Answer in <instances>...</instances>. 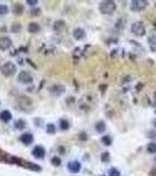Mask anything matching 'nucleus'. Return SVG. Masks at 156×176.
<instances>
[{"label": "nucleus", "mask_w": 156, "mask_h": 176, "mask_svg": "<svg viewBox=\"0 0 156 176\" xmlns=\"http://www.w3.org/2000/svg\"><path fill=\"white\" fill-rule=\"evenodd\" d=\"M68 169L71 170L72 173H79L80 169H81V164H80L78 161L69 162V164H68Z\"/></svg>", "instance_id": "9"}, {"label": "nucleus", "mask_w": 156, "mask_h": 176, "mask_svg": "<svg viewBox=\"0 0 156 176\" xmlns=\"http://www.w3.org/2000/svg\"><path fill=\"white\" fill-rule=\"evenodd\" d=\"M15 71H17V67L12 62H6L5 65L1 67V73L5 76H12L14 73H15Z\"/></svg>", "instance_id": "2"}, {"label": "nucleus", "mask_w": 156, "mask_h": 176, "mask_svg": "<svg viewBox=\"0 0 156 176\" xmlns=\"http://www.w3.org/2000/svg\"><path fill=\"white\" fill-rule=\"evenodd\" d=\"M81 139H82V140H86V139H87V137H86V134H85V133L80 134V140H81Z\"/></svg>", "instance_id": "29"}, {"label": "nucleus", "mask_w": 156, "mask_h": 176, "mask_svg": "<svg viewBox=\"0 0 156 176\" xmlns=\"http://www.w3.org/2000/svg\"><path fill=\"white\" fill-rule=\"evenodd\" d=\"M104 129H106V124H104V122H98L96 123V131H99V133H102V131H104Z\"/></svg>", "instance_id": "16"}, {"label": "nucleus", "mask_w": 156, "mask_h": 176, "mask_svg": "<svg viewBox=\"0 0 156 176\" xmlns=\"http://www.w3.org/2000/svg\"><path fill=\"white\" fill-rule=\"evenodd\" d=\"M60 128H61L62 131H67V129L69 128V122H68L67 120H61V121H60Z\"/></svg>", "instance_id": "15"}, {"label": "nucleus", "mask_w": 156, "mask_h": 176, "mask_svg": "<svg viewBox=\"0 0 156 176\" xmlns=\"http://www.w3.org/2000/svg\"><path fill=\"white\" fill-rule=\"evenodd\" d=\"M27 167H29L31 169H35V170H40V167H38V166H33V163H26Z\"/></svg>", "instance_id": "26"}, {"label": "nucleus", "mask_w": 156, "mask_h": 176, "mask_svg": "<svg viewBox=\"0 0 156 176\" xmlns=\"http://www.w3.org/2000/svg\"><path fill=\"white\" fill-rule=\"evenodd\" d=\"M49 92L52 93L53 95L59 96V95H61L62 93H65V87L61 85H53L52 87L49 88Z\"/></svg>", "instance_id": "7"}, {"label": "nucleus", "mask_w": 156, "mask_h": 176, "mask_svg": "<svg viewBox=\"0 0 156 176\" xmlns=\"http://www.w3.org/2000/svg\"><path fill=\"white\" fill-rule=\"evenodd\" d=\"M22 11H24V7H22V5H20V4H14V6H13L14 14L20 15V14L22 13Z\"/></svg>", "instance_id": "14"}, {"label": "nucleus", "mask_w": 156, "mask_h": 176, "mask_svg": "<svg viewBox=\"0 0 156 176\" xmlns=\"http://www.w3.org/2000/svg\"><path fill=\"white\" fill-rule=\"evenodd\" d=\"M47 133H48V134H54V133H55V126L52 123L48 124V126H47Z\"/></svg>", "instance_id": "22"}, {"label": "nucleus", "mask_w": 156, "mask_h": 176, "mask_svg": "<svg viewBox=\"0 0 156 176\" xmlns=\"http://www.w3.org/2000/svg\"><path fill=\"white\" fill-rule=\"evenodd\" d=\"M8 12V7L6 5H0V15H5Z\"/></svg>", "instance_id": "21"}, {"label": "nucleus", "mask_w": 156, "mask_h": 176, "mask_svg": "<svg viewBox=\"0 0 156 176\" xmlns=\"http://www.w3.org/2000/svg\"><path fill=\"white\" fill-rule=\"evenodd\" d=\"M154 124H155V126H156V121H155V122H154Z\"/></svg>", "instance_id": "31"}, {"label": "nucleus", "mask_w": 156, "mask_h": 176, "mask_svg": "<svg viewBox=\"0 0 156 176\" xmlns=\"http://www.w3.org/2000/svg\"><path fill=\"white\" fill-rule=\"evenodd\" d=\"M20 29H21V25H20L19 22H15L12 25V32L13 33H19Z\"/></svg>", "instance_id": "20"}, {"label": "nucleus", "mask_w": 156, "mask_h": 176, "mask_svg": "<svg viewBox=\"0 0 156 176\" xmlns=\"http://www.w3.org/2000/svg\"><path fill=\"white\" fill-rule=\"evenodd\" d=\"M11 117H12V114L8 111H4L0 113V119H1V121H4V122H8V121L11 120Z\"/></svg>", "instance_id": "12"}, {"label": "nucleus", "mask_w": 156, "mask_h": 176, "mask_svg": "<svg viewBox=\"0 0 156 176\" xmlns=\"http://www.w3.org/2000/svg\"><path fill=\"white\" fill-rule=\"evenodd\" d=\"M101 141H102L106 146H111V139L109 135H104V136H102Z\"/></svg>", "instance_id": "18"}, {"label": "nucleus", "mask_w": 156, "mask_h": 176, "mask_svg": "<svg viewBox=\"0 0 156 176\" xmlns=\"http://www.w3.org/2000/svg\"><path fill=\"white\" fill-rule=\"evenodd\" d=\"M39 31H40L39 24H37V22H31V24L28 25V32L29 33H38Z\"/></svg>", "instance_id": "13"}, {"label": "nucleus", "mask_w": 156, "mask_h": 176, "mask_svg": "<svg viewBox=\"0 0 156 176\" xmlns=\"http://www.w3.org/2000/svg\"><path fill=\"white\" fill-rule=\"evenodd\" d=\"M108 160H109V154H108V153H103V154H102V161L106 162V161H108Z\"/></svg>", "instance_id": "27"}, {"label": "nucleus", "mask_w": 156, "mask_h": 176, "mask_svg": "<svg viewBox=\"0 0 156 176\" xmlns=\"http://www.w3.org/2000/svg\"><path fill=\"white\" fill-rule=\"evenodd\" d=\"M12 45V41L8 37H1L0 38V49L1 51H6Z\"/></svg>", "instance_id": "6"}, {"label": "nucleus", "mask_w": 156, "mask_h": 176, "mask_svg": "<svg viewBox=\"0 0 156 176\" xmlns=\"http://www.w3.org/2000/svg\"><path fill=\"white\" fill-rule=\"evenodd\" d=\"M21 142L24 144H31L33 142V135L29 134V133H26V134H22L21 137H20Z\"/></svg>", "instance_id": "10"}, {"label": "nucleus", "mask_w": 156, "mask_h": 176, "mask_svg": "<svg viewBox=\"0 0 156 176\" xmlns=\"http://www.w3.org/2000/svg\"><path fill=\"white\" fill-rule=\"evenodd\" d=\"M148 5V1H144V0H134V1H131V10L133 11H142L144 10L146 7Z\"/></svg>", "instance_id": "4"}, {"label": "nucleus", "mask_w": 156, "mask_h": 176, "mask_svg": "<svg viewBox=\"0 0 156 176\" xmlns=\"http://www.w3.org/2000/svg\"><path fill=\"white\" fill-rule=\"evenodd\" d=\"M109 176H120V171L117 169H115V168H111L109 170Z\"/></svg>", "instance_id": "24"}, {"label": "nucleus", "mask_w": 156, "mask_h": 176, "mask_svg": "<svg viewBox=\"0 0 156 176\" xmlns=\"http://www.w3.org/2000/svg\"><path fill=\"white\" fill-rule=\"evenodd\" d=\"M147 151L148 153H156V143H149L147 146Z\"/></svg>", "instance_id": "19"}, {"label": "nucleus", "mask_w": 156, "mask_h": 176, "mask_svg": "<svg viewBox=\"0 0 156 176\" xmlns=\"http://www.w3.org/2000/svg\"><path fill=\"white\" fill-rule=\"evenodd\" d=\"M155 160H156V158H155Z\"/></svg>", "instance_id": "32"}, {"label": "nucleus", "mask_w": 156, "mask_h": 176, "mask_svg": "<svg viewBox=\"0 0 156 176\" xmlns=\"http://www.w3.org/2000/svg\"><path fill=\"white\" fill-rule=\"evenodd\" d=\"M14 126H15L18 129H22V128L26 126V122H25L24 120H18V121L14 123Z\"/></svg>", "instance_id": "17"}, {"label": "nucleus", "mask_w": 156, "mask_h": 176, "mask_svg": "<svg viewBox=\"0 0 156 176\" xmlns=\"http://www.w3.org/2000/svg\"><path fill=\"white\" fill-rule=\"evenodd\" d=\"M32 154L35 157H38V158H44V157H45V154H46V150L44 149V147L37 146V147H34Z\"/></svg>", "instance_id": "8"}, {"label": "nucleus", "mask_w": 156, "mask_h": 176, "mask_svg": "<svg viewBox=\"0 0 156 176\" xmlns=\"http://www.w3.org/2000/svg\"><path fill=\"white\" fill-rule=\"evenodd\" d=\"M37 2H38L37 0H34V1H31V0H28V1H27V4H31V5H35Z\"/></svg>", "instance_id": "30"}, {"label": "nucleus", "mask_w": 156, "mask_h": 176, "mask_svg": "<svg viewBox=\"0 0 156 176\" xmlns=\"http://www.w3.org/2000/svg\"><path fill=\"white\" fill-rule=\"evenodd\" d=\"M85 31L82 29V28H76L75 31H74V33H73V37L75 38L76 40H81L85 38Z\"/></svg>", "instance_id": "11"}, {"label": "nucleus", "mask_w": 156, "mask_h": 176, "mask_svg": "<svg viewBox=\"0 0 156 176\" xmlns=\"http://www.w3.org/2000/svg\"><path fill=\"white\" fill-rule=\"evenodd\" d=\"M115 8H116L115 2H114V1H109V0L100 2V6H99L100 12L103 14H111L115 11Z\"/></svg>", "instance_id": "1"}, {"label": "nucleus", "mask_w": 156, "mask_h": 176, "mask_svg": "<svg viewBox=\"0 0 156 176\" xmlns=\"http://www.w3.org/2000/svg\"><path fill=\"white\" fill-rule=\"evenodd\" d=\"M131 32L134 33L135 35L142 37V35H144V33H146V28H144L142 22H135L131 26Z\"/></svg>", "instance_id": "3"}, {"label": "nucleus", "mask_w": 156, "mask_h": 176, "mask_svg": "<svg viewBox=\"0 0 156 176\" xmlns=\"http://www.w3.org/2000/svg\"><path fill=\"white\" fill-rule=\"evenodd\" d=\"M38 13H40V10H35V11L33 10L32 11V15H39Z\"/></svg>", "instance_id": "28"}, {"label": "nucleus", "mask_w": 156, "mask_h": 176, "mask_svg": "<svg viewBox=\"0 0 156 176\" xmlns=\"http://www.w3.org/2000/svg\"><path fill=\"white\" fill-rule=\"evenodd\" d=\"M18 80H19L21 84H31L33 81V78L28 72L22 71V72H20L19 76H18Z\"/></svg>", "instance_id": "5"}, {"label": "nucleus", "mask_w": 156, "mask_h": 176, "mask_svg": "<svg viewBox=\"0 0 156 176\" xmlns=\"http://www.w3.org/2000/svg\"><path fill=\"white\" fill-rule=\"evenodd\" d=\"M60 27H62V28L65 27V22H64V21H57V22H55V25H54V29H55V31H58Z\"/></svg>", "instance_id": "23"}, {"label": "nucleus", "mask_w": 156, "mask_h": 176, "mask_svg": "<svg viewBox=\"0 0 156 176\" xmlns=\"http://www.w3.org/2000/svg\"><path fill=\"white\" fill-rule=\"evenodd\" d=\"M52 163L54 164V166H60V164H61V160H60L59 157H53Z\"/></svg>", "instance_id": "25"}]
</instances>
